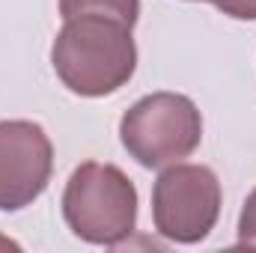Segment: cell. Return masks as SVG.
I'll list each match as a JSON object with an SVG mask.
<instances>
[{
  "label": "cell",
  "mask_w": 256,
  "mask_h": 253,
  "mask_svg": "<svg viewBox=\"0 0 256 253\" xmlns=\"http://www.w3.org/2000/svg\"><path fill=\"white\" fill-rule=\"evenodd\" d=\"M51 66L68 92L84 98L110 96L137 68L131 27L96 15L68 18L51 45Z\"/></svg>",
  "instance_id": "1"
},
{
  "label": "cell",
  "mask_w": 256,
  "mask_h": 253,
  "mask_svg": "<svg viewBox=\"0 0 256 253\" xmlns=\"http://www.w3.org/2000/svg\"><path fill=\"white\" fill-rule=\"evenodd\" d=\"M220 182L202 164H170L152 188V224L176 244L202 242L220 214Z\"/></svg>",
  "instance_id": "4"
},
{
  "label": "cell",
  "mask_w": 256,
  "mask_h": 253,
  "mask_svg": "<svg viewBox=\"0 0 256 253\" xmlns=\"http://www.w3.org/2000/svg\"><path fill=\"white\" fill-rule=\"evenodd\" d=\"M60 15L63 21L96 15V18H110L126 27H134L140 18V0H60Z\"/></svg>",
  "instance_id": "6"
},
{
  "label": "cell",
  "mask_w": 256,
  "mask_h": 253,
  "mask_svg": "<svg viewBox=\"0 0 256 253\" xmlns=\"http://www.w3.org/2000/svg\"><path fill=\"white\" fill-rule=\"evenodd\" d=\"M212 3L236 21H256V0H212Z\"/></svg>",
  "instance_id": "8"
},
{
  "label": "cell",
  "mask_w": 256,
  "mask_h": 253,
  "mask_svg": "<svg viewBox=\"0 0 256 253\" xmlns=\"http://www.w3.org/2000/svg\"><path fill=\"white\" fill-rule=\"evenodd\" d=\"M208 3H212V0H208Z\"/></svg>",
  "instance_id": "9"
},
{
  "label": "cell",
  "mask_w": 256,
  "mask_h": 253,
  "mask_svg": "<svg viewBox=\"0 0 256 253\" xmlns=\"http://www.w3.org/2000/svg\"><path fill=\"white\" fill-rule=\"evenodd\" d=\"M126 152L149 170H161L188 158L202 140V116L188 96L152 92L134 102L120 122Z\"/></svg>",
  "instance_id": "3"
},
{
  "label": "cell",
  "mask_w": 256,
  "mask_h": 253,
  "mask_svg": "<svg viewBox=\"0 0 256 253\" xmlns=\"http://www.w3.org/2000/svg\"><path fill=\"white\" fill-rule=\"evenodd\" d=\"M238 248H254L256 250V188L248 194L238 218Z\"/></svg>",
  "instance_id": "7"
},
{
  "label": "cell",
  "mask_w": 256,
  "mask_h": 253,
  "mask_svg": "<svg viewBox=\"0 0 256 253\" xmlns=\"http://www.w3.org/2000/svg\"><path fill=\"white\" fill-rule=\"evenodd\" d=\"M54 170V146L30 120L0 122V212H18L42 196Z\"/></svg>",
  "instance_id": "5"
},
{
  "label": "cell",
  "mask_w": 256,
  "mask_h": 253,
  "mask_svg": "<svg viewBox=\"0 0 256 253\" xmlns=\"http://www.w3.org/2000/svg\"><path fill=\"white\" fill-rule=\"evenodd\" d=\"M63 218L80 242L116 248L134 232L137 188L120 167L86 161L66 182Z\"/></svg>",
  "instance_id": "2"
}]
</instances>
